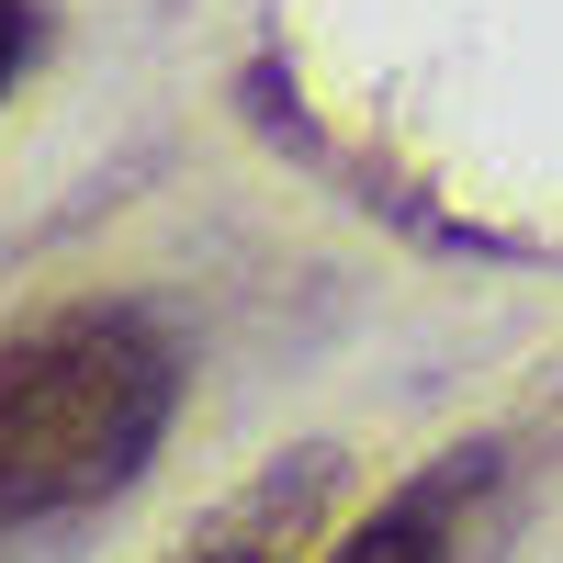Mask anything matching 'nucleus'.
<instances>
[{"instance_id": "obj_1", "label": "nucleus", "mask_w": 563, "mask_h": 563, "mask_svg": "<svg viewBox=\"0 0 563 563\" xmlns=\"http://www.w3.org/2000/svg\"><path fill=\"white\" fill-rule=\"evenodd\" d=\"M180 350L147 305H45L0 327V541L79 519L158 462Z\"/></svg>"}, {"instance_id": "obj_2", "label": "nucleus", "mask_w": 563, "mask_h": 563, "mask_svg": "<svg viewBox=\"0 0 563 563\" xmlns=\"http://www.w3.org/2000/svg\"><path fill=\"white\" fill-rule=\"evenodd\" d=\"M327 485H339V451H294V462H271V474H260L249 496H225L169 563H294V541L316 530Z\"/></svg>"}, {"instance_id": "obj_3", "label": "nucleus", "mask_w": 563, "mask_h": 563, "mask_svg": "<svg viewBox=\"0 0 563 563\" xmlns=\"http://www.w3.org/2000/svg\"><path fill=\"white\" fill-rule=\"evenodd\" d=\"M451 485H462V451L440 462L429 485H406V496H384L361 530H339L316 563H451Z\"/></svg>"}, {"instance_id": "obj_4", "label": "nucleus", "mask_w": 563, "mask_h": 563, "mask_svg": "<svg viewBox=\"0 0 563 563\" xmlns=\"http://www.w3.org/2000/svg\"><path fill=\"white\" fill-rule=\"evenodd\" d=\"M34 45H45V12L34 0H0V102H12V79L34 68Z\"/></svg>"}]
</instances>
